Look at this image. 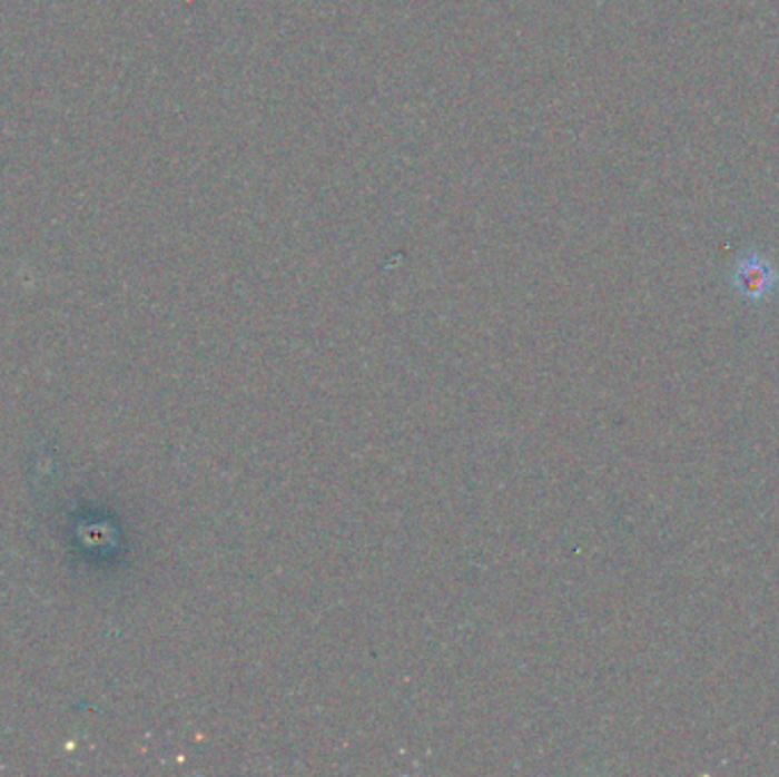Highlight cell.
Returning <instances> with one entry per match:
<instances>
[{"label":"cell","instance_id":"1","mask_svg":"<svg viewBox=\"0 0 779 777\" xmlns=\"http://www.w3.org/2000/svg\"><path fill=\"white\" fill-rule=\"evenodd\" d=\"M732 285L743 299L761 302L777 289L779 272L761 254L748 252L732 269Z\"/></svg>","mask_w":779,"mask_h":777}]
</instances>
